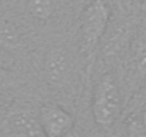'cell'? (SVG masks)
<instances>
[{"instance_id":"obj_1","label":"cell","mask_w":146,"mask_h":137,"mask_svg":"<svg viewBox=\"0 0 146 137\" xmlns=\"http://www.w3.org/2000/svg\"><path fill=\"white\" fill-rule=\"evenodd\" d=\"M30 64L42 100L56 101L78 116L88 111L90 79L75 30L39 41L32 53Z\"/></svg>"},{"instance_id":"obj_2","label":"cell","mask_w":146,"mask_h":137,"mask_svg":"<svg viewBox=\"0 0 146 137\" xmlns=\"http://www.w3.org/2000/svg\"><path fill=\"white\" fill-rule=\"evenodd\" d=\"M89 90V106L92 123L100 130H112L119 124L125 106L122 76L117 67L96 63Z\"/></svg>"},{"instance_id":"obj_3","label":"cell","mask_w":146,"mask_h":137,"mask_svg":"<svg viewBox=\"0 0 146 137\" xmlns=\"http://www.w3.org/2000/svg\"><path fill=\"white\" fill-rule=\"evenodd\" d=\"M83 0H22L23 26L39 41L76 29Z\"/></svg>"},{"instance_id":"obj_4","label":"cell","mask_w":146,"mask_h":137,"mask_svg":"<svg viewBox=\"0 0 146 137\" xmlns=\"http://www.w3.org/2000/svg\"><path fill=\"white\" fill-rule=\"evenodd\" d=\"M110 19L112 7L108 0H83L78 14L75 33L90 82Z\"/></svg>"},{"instance_id":"obj_5","label":"cell","mask_w":146,"mask_h":137,"mask_svg":"<svg viewBox=\"0 0 146 137\" xmlns=\"http://www.w3.org/2000/svg\"><path fill=\"white\" fill-rule=\"evenodd\" d=\"M40 99H17L0 114V137H46L40 120Z\"/></svg>"},{"instance_id":"obj_6","label":"cell","mask_w":146,"mask_h":137,"mask_svg":"<svg viewBox=\"0 0 146 137\" xmlns=\"http://www.w3.org/2000/svg\"><path fill=\"white\" fill-rule=\"evenodd\" d=\"M37 41L32 33L17 20L0 16V49L12 54L13 59L29 61Z\"/></svg>"},{"instance_id":"obj_7","label":"cell","mask_w":146,"mask_h":137,"mask_svg":"<svg viewBox=\"0 0 146 137\" xmlns=\"http://www.w3.org/2000/svg\"><path fill=\"white\" fill-rule=\"evenodd\" d=\"M39 120L46 137H64L78 124V114L67 107L43 100L39 104Z\"/></svg>"},{"instance_id":"obj_8","label":"cell","mask_w":146,"mask_h":137,"mask_svg":"<svg viewBox=\"0 0 146 137\" xmlns=\"http://www.w3.org/2000/svg\"><path fill=\"white\" fill-rule=\"evenodd\" d=\"M25 86H32L36 89L33 76L30 73H23L0 66V90H15Z\"/></svg>"}]
</instances>
